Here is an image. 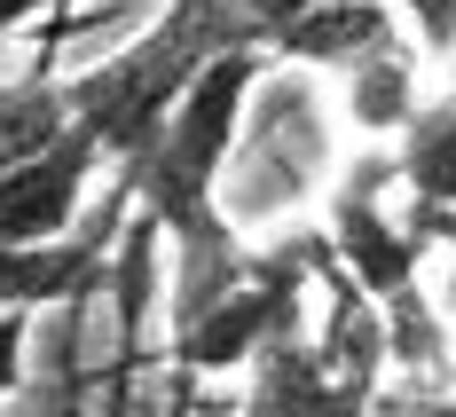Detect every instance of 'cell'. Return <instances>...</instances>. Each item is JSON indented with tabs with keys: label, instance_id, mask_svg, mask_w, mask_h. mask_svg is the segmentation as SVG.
<instances>
[{
	"label": "cell",
	"instance_id": "8992f818",
	"mask_svg": "<svg viewBox=\"0 0 456 417\" xmlns=\"http://www.w3.org/2000/svg\"><path fill=\"white\" fill-rule=\"evenodd\" d=\"M244 417H370L338 378L322 371L315 339L291 331V339H268L244 371Z\"/></svg>",
	"mask_w": 456,
	"mask_h": 417
},
{
	"label": "cell",
	"instance_id": "5b68a950",
	"mask_svg": "<svg viewBox=\"0 0 456 417\" xmlns=\"http://www.w3.org/2000/svg\"><path fill=\"white\" fill-rule=\"evenodd\" d=\"M402 40V8L370 0H299L268 24V63H307V71H354L362 55Z\"/></svg>",
	"mask_w": 456,
	"mask_h": 417
},
{
	"label": "cell",
	"instance_id": "7a4b0ae2",
	"mask_svg": "<svg viewBox=\"0 0 456 417\" xmlns=\"http://www.w3.org/2000/svg\"><path fill=\"white\" fill-rule=\"evenodd\" d=\"M386 189H402L394 182V150H362V158L338 174L330 205H322L330 268L354 283V291H370L378 307H394V299L417 291V276H425V236L410 229V205H402V213L386 205Z\"/></svg>",
	"mask_w": 456,
	"mask_h": 417
},
{
	"label": "cell",
	"instance_id": "52a82bcc",
	"mask_svg": "<svg viewBox=\"0 0 456 417\" xmlns=\"http://www.w3.org/2000/svg\"><path fill=\"white\" fill-rule=\"evenodd\" d=\"M346 79V127L362 142H402V127L417 119V102H425V87H417V47L410 40H386L378 55H362L354 71H338Z\"/></svg>",
	"mask_w": 456,
	"mask_h": 417
},
{
	"label": "cell",
	"instance_id": "5bb4252c",
	"mask_svg": "<svg viewBox=\"0 0 456 417\" xmlns=\"http://www.w3.org/2000/svg\"><path fill=\"white\" fill-rule=\"evenodd\" d=\"M283 8H299V0H283ZM370 8H402V0H370Z\"/></svg>",
	"mask_w": 456,
	"mask_h": 417
},
{
	"label": "cell",
	"instance_id": "3957f363",
	"mask_svg": "<svg viewBox=\"0 0 456 417\" xmlns=\"http://www.w3.org/2000/svg\"><path fill=\"white\" fill-rule=\"evenodd\" d=\"M102 142L87 127H63L40 158H24L16 174H0V244H63L79 236V205H87L94 174H102Z\"/></svg>",
	"mask_w": 456,
	"mask_h": 417
},
{
	"label": "cell",
	"instance_id": "6da1fadb",
	"mask_svg": "<svg viewBox=\"0 0 456 417\" xmlns=\"http://www.w3.org/2000/svg\"><path fill=\"white\" fill-rule=\"evenodd\" d=\"M236 47L268 55V16L252 0H166V16L142 40H126L118 55H102L79 79H63L71 127H87L102 142V158L126 166V158H142L150 142L166 135V119L197 87V71L236 55Z\"/></svg>",
	"mask_w": 456,
	"mask_h": 417
},
{
	"label": "cell",
	"instance_id": "7c38bea8",
	"mask_svg": "<svg viewBox=\"0 0 456 417\" xmlns=\"http://www.w3.org/2000/svg\"><path fill=\"white\" fill-rule=\"evenodd\" d=\"M24 339H32V315H0V402L24 386Z\"/></svg>",
	"mask_w": 456,
	"mask_h": 417
},
{
	"label": "cell",
	"instance_id": "277c9868",
	"mask_svg": "<svg viewBox=\"0 0 456 417\" xmlns=\"http://www.w3.org/2000/svg\"><path fill=\"white\" fill-rule=\"evenodd\" d=\"M110 252H118V229H79L63 244H0V315H40L102 291Z\"/></svg>",
	"mask_w": 456,
	"mask_h": 417
},
{
	"label": "cell",
	"instance_id": "4fadbf2b",
	"mask_svg": "<svg viewBox=\"0 0 456 417\" xmlns=\"http://www.w3.org/2000/svg\"><path fill=\"white\" fill-rule=\"evenodd\" d=\"M63 8H79V0H0V40H8L16 24H40V16H63Z\"/></svg>",
	"mask_w": 456,
	"mask_h": 417
},
{
	"label": "cell",
	"instance_id": "8fae6325",
	"mask_svg": "<svg viewBox=\"0 0 456 417\" xmlns=\"http://www.w3.org/2000/svg\"><path fill=\"white\" fill-rule=\"evenodd\" d=\"M417 16V55H441L449 63V47H456V0H402Z\"/></svg>",
	"mask_w": 456,
	"mask_h": 417
},
{
	"label": "cell",
	"instance_id": "9a60e30c",
	"mask_svg": "<svg viewBox=\"0 0 456 417\" xmlns=\"http://www.w3.org/2000/svg\"><path fill=\"white\" fill-rule=\"evenodd\" d=\"M449 94H456V47H449Z\"/></svg>",
	"mask_w": 456,
	"mask_h": 417
},
{
	"label": "cell",
	"instance_id": "30bf717a",
	"mask_svg": "<svg viewBox=\"0 0 456 417\" xmlns=\"http://www.w3.org/2000/svg\"><path fill=\"white\" fill-rule=\"evenodd\" d=\"M386 347H394V371H410V378H441L449 371V331H441V315H433L425 283L386 307Z\"/></svg>",
	"mask_w": 456,
	"mask_h": 417
},
{
	"label": "cell",
	"instance_id": "9c48e42d",
	"mask_svg": "<svg viewBox=\"0 0 456 417\" xmlns=\"http://www.w3.org/2000/svg\"><path fill=\"white\" fill-rule=\"evenodd\" d=\"M71 127V102H63V79H0V174H16L24 158H40L47 142Z\"/></svg>",
	"mask_w": 456,
	"mask_h": 417
},
{
	"label": "cell",
	"instance_id": "ba28073f",
	"mask_svg": "<svg viewBox=\"0 0 456 417\" xmlns=\"http://www.w3.org/2000/svg\"><path fill=\"white\" fill-rule=\"evenodd\" d=\"M394 182L417 213H456V94H425L394 142Z\"/></svg>",
	"mask_w": 456,
	"mask_h": 417
}]
</instances>
